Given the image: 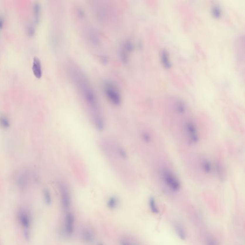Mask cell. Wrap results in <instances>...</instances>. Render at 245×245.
Masks as SVG:
<instances>
[{
    "label": "cell",
    "mask_w": 245,
    "mask_h": 245,
    "mask_svg": "<svg viewBox=\"0 0 245 245\" xmlns=\"http://www.w3.org/2000/svg\"><path fill=\"white\" fill-rule=\"evenodd\" d=\"M71 72L72 78L82 93L90 110L92 123L98 130L103 131L105 127L104 119L95 93L87 79L79 70L73 68L71 69Z\"/></svg>",
    "instance_id": "6da1fadb"
},
{
    "label": "cell",
    "mask_w": 245,
    "mask_h": 245,
    "mask_svg": "<svg viewBox=\"0 0 245 245\" xmlns=\"http://www.w3.org/2000/svg\"><path fill=\"white\" fill-rule=\"evenodd\" d=\"M160 178L165 186L171 191H178L181 188V182L172 170L166 167H162L159 170Z\"/></svg>",
    "instance_id": "7a4b0ae2"
},
{
    "label": "cell",
    "mask_w": 245,
    "mask_h": 245,
    "mask_svg": "<svg viewBox=\"0 0 245 245\" xmlns=\"http://www.w3.org/2000/svg\"><path fill=\"white\" fill-rule=\"evenodd\" d=\"M103 90L106 97L114 106L121 103L122 97L118 87L112 81H106L103 85Z\"/></svg>",
    "instance_id": "3957f363"
},
{
    "label": "cell",
    "mask_w": 245,
    "mask_h": 245,
    "mask_svg": "<svg viewBox=\"0 0 245 245\" xmlns=\"http://www.w3.org/2000/svg\"><path fill=\"white\" fill-rule=\"evenodd\" d=\"M182 128L189 144L192 145L197 144L200 137L196 125L194 122L190 119L186 120L183 124Z\"/></svg>",
    "instance_id": "277c9868"
},
{
    "label": "cell",
    "mask_w": 245,
    "mask_h": 245,
    "mask_svg": "<svg viewBox=\"0 0 245 245\" xmlns=\"http://www.w3.org/2000/svg\"><path fill=\"white\" fill-rule=\"evenodd\" d=\"M17 218L19 225L24 230L25 237L29 238V230L32 223L30 215L25 210L20 209L17 212Z\"/></svg>",
    "instance_id": "5b68a950"
},
{
    "label": "cell",
    "mask_w": 245,
    "mask_h": 245,
    "mask_svg": "<svg viewBox=\"0 0 245 245\" xmlns=\"http://www.w3.org/2000/svg\"><path fill=\"white\" fill-rule=\"evenodd\" d=\"M59 191L62 208L65 212H68L71 205V196L70 191L66 185L63 183L59 185Z\"/></svg>",
    "instance_id": "8992f818"
},
{
    "label": "cell",
    "mask_w": 245,
    "mask_h": 245,
    "mask_svg": "<svg viewBox=\"0 0 245 245\" xmlns=\"http://www.w3.org/2000/svg\"><path fill=\"white\" fill-rule=\"evenodd\" d=\"M75 220V216L72 213L66 212L65 216L64 231L67 236H71L74 233Z\"/></svg>",
    "instance_id": "52a82bcc"
},
{
    "label": "cell",
    "mask_w": 245,
    "mask_h": 245,
    "mask_svg": "<svg viewBox=\"0 0 245 245\" xmlns=\"http://www.w3.org/2000/svg\"><path fill=\"white\" fill-rule=\"evenodd\" d=\"M215 172L220 181H224L226 178V170L225 167L220 161H217L214 166Z\"/></svg>",
    "instance_id": "ba28073f"
},
{
    "label": "cell",
    "mask_w": 245,
    "mask_h": 245,
    "mask_svg": "<svg viewBox=\"0 0 245 245\" xmlns=\"http://www.w3.org/2000/svg\"><path fill=\"white\" fill-rule=\"evenodd\" d=\"M32 70L34 76L37 78H40L42 75V68L41 61L38 57H34L33 58Z\"/></svg>",
    "instance_id": "9c48e42d"
},
{
    "label": "cell",
    "mask_w": 245,
    "mask_h": 245,
    "mask_svg": "<svg viewBox=\"0 0 245 245\" xmlns=\"http://www.w3.org/2000/svg\"><path fill=\"white\" fill-rule=\"evenodd\" d=\"M200 166L202 171L206 174H211L213 170L211 162L206 157H202L200 161Z\"/></svg>",
    "instance_id": "30bf717a"
},
{
    "label": "cell",
    "mask_w": 245,
    "mask_h": 245,
    "mask_svg": "<svg viewBox=\"0 0 245 245\" xmlns=\"http://www.w3.org/2000/svg\"><path fill=\"white\" fill-rule=\"evenodd\" d=\"M81 237L84 242L89 243L94 241V236L93 232L90 229L86 228L82 231Z\"/></svg>",
    "instance_id": "8fae6325"
},
{
    "label": "cell",
    "mask_w": 245,
    "mask_h": 245,
    "mask_svg": "<svg viewBox=\"0 0 245 245\" xmlns=\"http://www.w3.org/2000/svg\"><path fill=\"white\" fill-rule=\"evenodd\" d=\"M27 174L25 173H22L17 178V185L22 189L25 188L27 184L28 177Z\"/></svg>",
    "instance_id": "7c38bea8"
},
{
    "label": "cell",
    "mask_w": 245,
    "mask_h": 245,
    "mask_svg": "<svg viewBox=\"0 0 245 245\" xmlns=\"http://www.w3.org/2000/svg\"><path fill=\"white\" fill-rule=\"evenodd\" d=\"M161 58L162 64L166 69H169L171 67V64L169 58V55L166 50H162L161 53Z\"/></svg>",
    "instance_id": "4fadbf2b"
},
{
    "label": "cell",
    "mask_w": 245,
    "mask_h": 245,
    "mask_svg": "<svg viewBox=\"0 0 245 245\" xmlns=\"http://www.w3.org/2000/svg\"><path fill=\"white\" fill-rule=\"evenodd\" d=\"M174 110L177 113L180 115L184 114L186 112L185 104L181 101H177L174 104Z\"/></svg>",
    "instance_id": "5bb4252c"
},
{
    "label": "cell",
    "mask_w": 245,
    "mask_h": 245,
    "mask_svg": "<svg viewBox=\"0 0 245 245\" xmlns=\"http://www.w3.org/2000/svg\"><path fill=\"white\" fill-rule=\"evenodd\" d=\"M33 13L34 16V23L37 24L39 22L41 15V6L38 3H34L33 6Z\"/></svg>",
    "instance_id": "9a60e30c"
},
{
    "label": "cell",
    "mask_w": 245,
    "mask_h": 245,
    "mask_svg": "<svg viewBox=\"0 0 245 245\" xmlns=\"http://www.w3.org/2000/svg\"><path fill=\"white\" fill-rule=\"evenodd\" d=\"M118 199L115 196L110 197L107 202V206L110 209H114L116 208L118 204Z\"/></svg>",
    "instance_id": "2e32d148"
},
{
    "label": "cell",
    "mask_w": 245,
    "mask_h": 245,
    "mask_svg": "<svg viewBox=\"0 0 245 245\" xmlns=\"http://www.w3.org/2000/svg\"><path fill=\"white\" fill-rule=\"evenodd\" d=\"M175 229L177 234L180 239L182 240L184 239L186 237V234L183 227L180 225H176L175 226Z\"/></svg>",
    "instance_id": "e0dca14e"
},
{
    "label": "cell",
    "mask_w": 245,
    "mask_h": 245,
    "mask_svg": "<svg viewBox=\"0 0 245 245\" xmlns=\"http://www.w3.org/2000/svg\"><path fill=\"white\" fill-rule=\"evenodd\" d=\"M0 125L4 129L9 127L10 123L7 117L4 115L0 116Z\"/></svg>",
    "instance_id": "ac0fdd59"
},
{
    "label": "cell",
    "mask_w": 245,
    "mask_h": 245,
    "mask_svg": "<svg viewBox=\"0 0 245 245\" xmlns=\"http://www.w3.org/2000/svg\"><path fill=\"white\" fill-rule=\"evenodd\" d=\"M44 199L45 201V202L48 206H49L51 204L52 202V199L51 195L50 194V191H49V190L47 189L44 190L43 193Z\"/></svg>",
    "instance_id": "d6986e66"
},
{
    "label": "cell",
    "mask_w": 245,
    "mask_h": 245,
    "mask_svg": "<svg viewBox=\"0 0 245 245\" xmlns=\"http://www.w3.org/2000/svg\"><path fill=\"white\" fill-rule=\"evenodd\" d=\"M149 205L152 212L154 213H158L159 212L158 208L157 207V206L156 204L155 200L152 197H151L149 198Z\"/></svg>",
    "instance_id": "ffe728a7"
},
{
    "label": "cell",
    "mask_w": 245,
    "mask_h": 245,
    "mask_svg": "<svg viewBox=\"0 0 245 245\" xmlns=\"http://www.w3.org/2000/svg\"><path fill=\"white\" fill-rule=\"evenodd\" d=\"M212 14L213 16L216 18H219L221 15V9L220 7L218 6H214L213 7L212 10Z\"/></svg>",
    "instance_id": "44dd1931"
},
{
    "label": "cell",
    "mask_w": 245,
    "mask_h": 245,
    "mask_svg": "<svg viewBox=\"0 0 245 245\" xmlns=\"http://www.w3.org/2000/svg\"><path fill=\"white\" fill-rule=\"evenodd\" d=\"M141 137L143 141L146 143H149L151 141V136H150V134L148 132H143L141 134Z\"/></svg>",
    "instance_id": "7402d4cb"
},
{
    "label": "cell",
    "mask_w": 245,
    "mask_h": 245,
    "mask_svg": "<svg viewBox=\"0 0 245 245\" xmlns=\"http://www.w3.org/2000/svg\"><path fill=\"white\" fill-rule=\"evenodd\" d=\"M207 245H218L215 240L212 238H210L207 240Z\"/></svg>",
    "instance_id": "603a6c76"
},
{
    "label": "cell",
    "mask_w": 245,
    "mask_h": 245,
    "mask_svg": "<svg viewBox=\"0 0 245 245\" xmlns=\"http://www.w3.org/2000/svg\"><path fill=\"white\" fill-rule=\"evenodd\" d=\"M4 19L3 18V16L0 15V29L2 28L4 25Z\"/></svg>",
    "instance_id": "cb8c5ba5"
},
{
    "label": "cell",
    "mask_w": 245,
    "mask_h": 245,
    "mask_svg": "<svg viewBox=\"0 0 245 245\" xmlns=\"http://www.w3.org/2000/svg\"><path fill=\"white\" fill-rule=\"evenodd\" d=\"M101 61L103 63L106 64V63L108 61V59L106 56H103L101 58Z\"/></svg>",
    "instance_id": "d4e9b609"
},
{
    "label": "cell",
    "mask_w": 245,
    "mask_h": 245,
    "mask_svg": "<svg viewBox=\"0 0 245 245\" xmlns=\"http://www.w3.org/2000/svg\"><path fill=\"white\" fill-rule=\"evenodd\" d=\"M121 245H128V244H127V243L125 242V241H123L122 242L121 244Z\"/></svg>",
    "instance_id": "484cf974"
},
{
    "label": "cell",
    "mask_w": 245,
    "mask_h": 245,
    "mask_svg": "<svg viewBox=\"0 0 245 245\" xmlns=\"http://www.w3.org/2000/svg\"></svg>",
    "instance_id": "4316f807"
}]
</instances>
